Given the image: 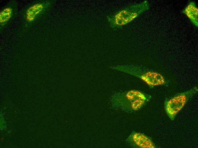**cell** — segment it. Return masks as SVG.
Masks as SVG:
<instances>
[{"instance_id":"obj_1","label":"cell","mask_w":198,"mask_h":148,"mask_svg":"<svg viewBox=\"0 0 198 148\" xmlns=\"http://www.w3.org/2000/svg\"><path fill=\"white\" fill-rule=\"evenodd\" d=\"M150 7L148 1L132 4L117 12L113 15L107 17L110 26L117 28L131 22Z\"/></svg>"},{"instance_id":"obj_2","label":"cell","mask_w":198,"mask_h":148,"mask_svg":"<svg viewBox=\"0 0 198 148\" xmlns=\"http://www.w3.org/2000/svg\"><path fill=\"white\" fill-rule=\"evenodd\" d=\"M113 69L136 77L150 87L163 85L166 83L164 78L160 73L140 67L117 65Z\"/></svg>"},{"instance_id":"obj_3","label":"cell","mask_w":198,"mask_h":148,"mask_svg":"<svg viewBox=\"0 0 198 148\" xmlns=\"http://www.w3.org/2000/svg\"><path fill=\"white\" fill-rule=\"evenodd\" d=\"M198 91L197 87L181 93L165 101L164 108L170 119L174 120L178 113Z\"/></svg>"},{"instance_id":"obj_4","label":"cell","mask_w":198,"mask_h":148,"mask_svg":"<svg viewBox=\"0 0 198 148\" xmlns=\"http://www.w3.org/2000/svg\"><path fill=\"white\" fill-rule=\"evenodd\" d=\"M147 100L144 93L139 91L132 90L125 93L123 96V102L126 103L134 110L140 109Z\"/></svg>"},{"instance_id":"obj_5","label":"cell","mask_w":198,"mask_h":148,"mask_svg":"<svg viewBox=\"0 0 198 148\" xmlns=\"http://www.w3.org/2000/svg\"><path fill=\"white\" fill-rule=\"evenodd\" d=\"M195 26H198V8L195 2L189 1L185 8L181 11Z\"/></svg>"},{"instance_id":"obj_6","label":"cell","mask_w":198,"mask_h":148,"mask_svg":"<svg viewBox=\"0 0 198 148\" xmlns=\"http://www.w3.org/2000/svg\"><path fill=\"white\" fill-rule=\"evenodd\" d=\"M132 140L138 146L143 148H154L155 145L148 137L141 133L136 132L132 135Z\"/></svg>"},{"instance_id":"obj_7","label":"cell","mask_w":198,"mask_h":148,"mask_svg":"<svg viewBox=\"0 0 198 148\" xmlns=\"http://www.w3.org/2000/svg\"><path fill=\"white\" fill-rule=\"evenodd\" d=\"M44 5L42 3H36L30 6L26 10V20L29 22L32 21L42 10Z\"/></svg>"},{"instance_id":"obj_8","label":"cell","mask_w":198,"mask_h":148,"mask_svg":"<svg viewBox=\"0 0 198 148\" xmlns=\"http://www.w3.org/2000/svg\"><path fill=\"white\" fill-rule=\"evenodd\" d=\"M12 9L7 7L1 10L0 13V22L1 24H4L10 19L13 15Z\"/></svg>"}]
</instances>
